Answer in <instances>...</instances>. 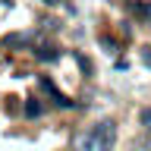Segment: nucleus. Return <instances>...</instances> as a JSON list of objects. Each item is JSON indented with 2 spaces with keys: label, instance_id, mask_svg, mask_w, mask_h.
Returning a JSON list of instances; mask_svg holds the SVG:
<instances>
[{
  "label": "nucleus",
  "instance_id": "3",
  "mask_svg": "<svg viewBox=\"0 0 151 151\" xmlns=\"http://www.w3.org/2000/svg\"><path fill=\"white\" fill-rule=\"evenodd\" d=\"M129 9H132V13H139V16H145V19L151 16V3L145 6V3H135V0H129Z\"/></svg>",
  "mask_w": 151,
  "mask_h": 151
},
{
  "label": "nucleus",
  "instance_id": "1",
  "mask_svg": "<svg viewBox=\"0 0 151 151\" xmlns=\"http://www.w3.org/2000/svg\"><path fill=\"white\" fill-rule=\"evenodd\" d=\"M113 142H116V123L101 120L73 139V151H113Z\"/></svg>",
  "mask_w": 151,
  "mask_h": 151
},
{
  "label": "nucleus",
  "instance_id": "5",
  "mask_svg": "<svg viewBox=\"0 0 151 151\" xmlns=\"http://www.w3.org/2000/svg\"><path fill=\"white\" fill-rule=\"evenodd\" d=\"M142 123L151 129V107H145V110H142Z\"/></svg>",
  "mask_w": 151,
  "mask_h": 151
},
{
  "label": "nucleus",
  "instance_id": "4",
  "mask_svg": "<svg viewBox=\"0 0 151 151\" xmlns=\"http://www.w3.org/2000/svg\"><path fill=\"white\" fill-rule=\"evenodd\" d=\"M38 60H57V50L54 47H38Z\"/></svg>",
  "mask_w": 151,
  "mask_h": 151
},
{
  "label": "nucleus",
  "instance_id": "2",
  "mask_svg": "<svg viewBox=\"0 0 151 151\" xmlns=\"http://www.w3.org/2000/svg\"><path fill=\"white\" fill-rule=\"evenodd\" d=\"M25 116H32V120H35V116H41V104H38L35 98H28V104H25Z\"/></svg>",
  "mask_w": 151,
  "mask_h": 151
}]
</instances>
